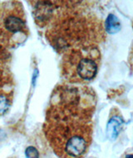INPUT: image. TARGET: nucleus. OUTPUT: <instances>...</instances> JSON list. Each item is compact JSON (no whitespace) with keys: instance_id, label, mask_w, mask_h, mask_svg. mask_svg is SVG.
I'll return each mask as SVG.
<instances>
[{"instance_id":"obj_3","label":"nucleus","mask_w":133,"mask_h":158,"mask_svg":"<svg viewBox=\"0 0 133 158\" xmlns=\"http://www.w3.org/2000/svg\"><path fill=\"white\" fill-rule=\"evenodd\" d=\"M29 35L24 9L19 2H12L0 12V43L8 48L22 44Z\"/></svg>"},{"instance_id":"obj_4","label":"nucleus","mask_w":133,"mask_h":158,"mask_svg":"<svg viewBox=\"0 0 133 158\" xmlns=\"http://www.w3.org/2000/svg\"><path fill=\"white\" fill-rule=\"evenodd\" d=\"M124 121L122 116H120L119 112H114L113 116L110 117L108 123L106 125V131L110 138L115 139L119 134Z\"/></svg>"},{"instance_id":"obj_2","label":"nucleus","mask_w":133,"mask_h":158,"mask_svg":"<svg viewBox=\"0 0 133 158\" xmlns=\"http://www.w3.org/2000/svg\"><path fill=\"white\" fill-rule=\"evenodd\" d=\"M101 52L95 44L80 45L66 50L61 61L62 76L72 84H86L98 75Z\"/></svg>"},{"instance_id":"obj_1","label":"nucleus","mask_w":133,"mask_h":158,"mask_svg":"<svg viewBox=\"0 0 133 158\" xmlns=\"http://www.w3.org/2000/svg\"><path fill=\"white\" fill-rule=\"evenodd\" d=\"M95 98L87 87L60 85L46 112L43 130L59 158H83L93 142Z\"/></svg>"},{"instance_id":"obj_6","label":"nucleus","mask_w":133,"mask_h":158,"mask_svg":"<svg viewBox=\"0 0 133 158\" xmlns=\"http://www.w3.org/2000/svg\"><path fill=\"white\" fill-rule=\"evenodd\" d=\"M25 155L27 158H38V152L35 147H28L25 151Z\"/></svg>"},{"instance_id":"obj_5","label":"nucleus","mask_w":133,"mask_h":158,"mask_svg":"<svg viewBox=\"0 0 133 158\" xmlns=\"http://www.w3.org/2000/svg\"><path fill=\"white\" fill-rule=\"evenodd\" d=\"M106 31L109 33H116L121 29V23L114 14H110L105 23Z\"/></svg>"}]
</instances>
